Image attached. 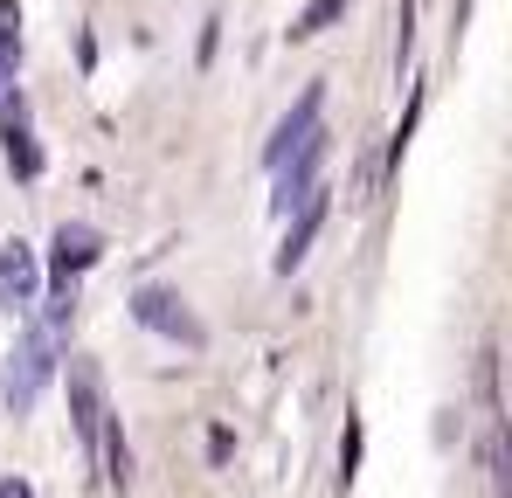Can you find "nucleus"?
Listing matches in <instances>:
<instances>
[{"label":"nucleus","instance_id":"obj_2","mask_svg":"<svg viewBox=\"0 0 512 498\" xmlns=\"http://www.w3.org/2000/svg\"><path fill=\"white\" fill-rule=\"evenodd\" d=\"M132 319H139L146 332H160V339H173V346H187V353H201V346H208V326L187 312V298L167 291V284H146V291L132 298Z\"/></svg>","mask_w":512,"mask_h":498},{"label":"nucleus","instance_id":"obj_8","mask_svg":"<svg viewBox=\"0 0 512 498\" xmlns=\"http://www.w3.org/2000/svg\"><path fill=\"white\" fill-rule=\"evenodd\" d=\"M319 111H326V83H305V97H298V104H291V111L277 118V132H270L263 160L277 166L284 153H291V146H298V139H305V132H319Z\"/></svg>","mask_w":512,"mask_h":498},{"label":"nucleus","instance_id":"obj_6","mask_svg":"<svg viewBox=\"0 0 512 498\" xmlns=\"http://www.w3.org/2000/svg\"><path fill=\"white\" fill-rule=\"evenodd\" d=\"M42 298V263L28 243H7L0 249V312H28Z\"/></svg>","mask_w":512,"mask_h":498},{"label":"nucleus","instance_id":"obj_7","mask_svg":"<svg viewBox=\"0 0 512 498\" xmlns=\"http://www.w3.org/2000/svg\"><path fill=\"white\" fill-rule=\"evenodd\" d=\"M0 118H7V125H0V153L14 166V180H35V173H42V146H35V132H28V104L0 90Z\"/></svg>","mask_w":512,"mask_h":498},{"label":"nucleus","instance_id":"obj_11","mask_svg":"<svg viewBox=\"0 0 512 498\" xmlns=\"http://www.w3.org/2000/svg\"><path fill=\"white\" fill-rule=\"evenodd\" d=\"M0 63H21V14H14V0H0Z\"/></svg>","mask_w":512,"mask_h":498},{"label":"nucleus","instance_id":"obj_1","mask_svg":"<svg viewBox=\"0 0 512 498\" xmlns=\"http://www.w3.org/2000/svg\"><path fill=\"white\" fill-rule=\"evenodd\" d=\"M49 374H56V332H49V326H28L21 339H14L7 367H0V402H7L14 415H28L35 402H42Z\"/></svg>","mask_w":512,"mask_h":498},{"label":"nucleus","instance_id":"obj_5","mask_svg":"<svg viewBox=\"0 0 512 498\" xmlns=\"http://www.w3.org/2000/svg\"><path fill=\"white\" fill-rule=\"evenodd\" d=\"M291 229H284V243H277V277H291L305 256H312V243H319V229H326V187H312L291 215H284Z\"/></svg>","mask_w":512,"mask_h":498},{"label":"nucleus","instance_id":"obj_12","mask_svg":"<svg viewBox=\"0 0 512 498\" xmlns=\"http://www.w3.org/2000/svg\"><path fill=\"white\" fill-rule=\"evenodd\" d=\"M0 498H35V492H28L21 478H0Z\"/></svg>","mask_w":512,"mask_h":498},{"label":"nucleus","instance_id":"obj_10","mask_svg":"<svg viewBox=\"0 0 512 498\" xmlns=\"http://www.w3.org/2000/svg\"><path fill=\"white\" fill-rule=\"evenodd\" d=\"M340 14H346V0H312V7H305V14L291 21V42H312V35H326V28H333Z\"/></svg>","mask_w":512,"mask_h":498},{"label":"nucleus","instance_id":"obj_9","mask_svg":"<svg viewBox=\"0 0 512 498\" xmlns=\"http://www.w3.org/2000/svg\"><path fill=\"white\" fill-rule=\"evenodd\" d=\"M49 249H56V277L70 284L77 270H90V263L104 256V236H97L90 222H63V229H56V243H49Z\"/></svg>","mask_w":512,"mask_h":498},{"label":"nucleus","instance_id":"obj_3","mask_svg":"<svg viewBox=\"0 0 512 498\" xmlns=\"http://www.w3.org/2000/svg\"><path fill=\"white\" fill-rule=\"evenodd\" d=\"M326 146H333V139H326V125H319V132H305V139H298V146L277 160V194H270V208H277V215H291V208H298V201L319 187Z\"/></svg>","mask_w":512,"mask_h":498},{"label":"nucleus","instance_id":"obj_4","mask_svg":"<svg viewBox=\"0 0 512 498\" xmlns=\"http://www.w3.org/2000/svg\"><path fill=\"white\" fill-rule=\"evenodd\" d=\"M104 381H97V360H77L70 353V422H77V436H84V450H97V436H104Z\"/></svg>","mask_w":512,"mask_h":498}]
</instances>
